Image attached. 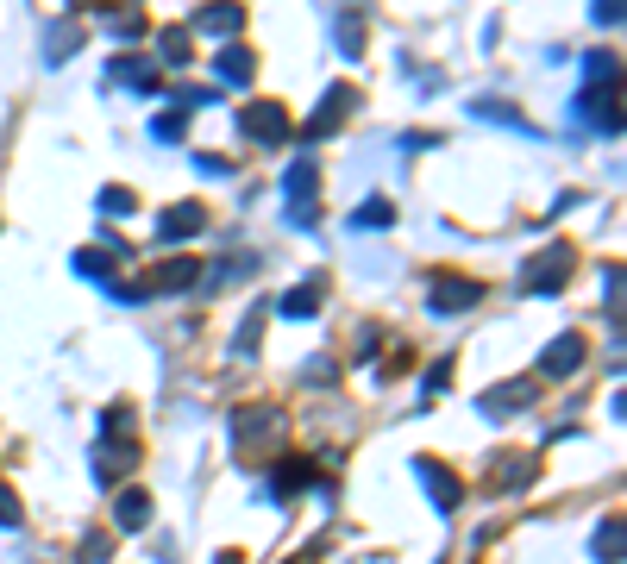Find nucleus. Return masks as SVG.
I'll return each mask as SVG.
<instances>
[{"label": "nucleus", "mask_w": 627, "mask_h": 564, "mask_svg": "<svg viewBox=\"0 0 627 564\" xmlns=\"http://www.w3.org/2000/svg\"><path fill=\"white\" fill-rule=\"evenodd\" d=\"M565 276H571V251H540V257L527 264L521 289H527V295H546V289H559Z\"/></svg>", "instance_id": "obj_1"}, {"label": "nucleus", "mask_w": 627, "mask_h": 564, "mask_svg": "<svg viewBox=\"0 0 627 564\" xmlns=\"http://www.w3.org/2000/svg\"><path fill=\"white\" fill-rule=\"evenodd\" d=\"M245 132L258 138V145H283L289 138V113L276 101H258V107H245Z\"/></svg>", "instance_id": "obj_2"}, {"label": "nucleus", "mask_w": 627, "mask_h": 564, "mask_svg": "<svg viewBox=\"0 0 627 564\" xmlns=\"http://www.w3.org/2000/svg\"><path fill=\"white\" fill-rule=\"evenodd\" d=\"M345 107H352V94H345V88H327V107H320L314 120L301 126V138H327V132H333V126L345 120Z\"/></svg>", "instance_id": "obj_3"}, {"label": "nucleus", "mask_w": 627, "mask_h": 564, "mask_svg": "<svg viewBox=\"0 0 627 564\" xmlns=\"http://www.w3.org/2000/svg\"><path fill=\"white\" fill-rule=\"evenodd\" d=\"M471 301H477V282H433V301H427V308L433 314H458V308H471Z\"/></svg>", "instance_id": "obj_4"}, {"label": "nucleus", "mask_w": 627, "mask_h": 564, "mask_svg": "<svg viewBox=\"0 0 627 564\" xmlns=\"http://www.w3.org/2000/svg\"><path fill=\"white\" fill-rule=\"evenodd\" d=\"M414 477H421V483L433 489V508H458V477H446V470H439L433 458L414 464Z\"/></svg>", "instance_id": "obj_5"}, {"label": "nucleus", "mask_w": 627, "mask_h": 564, "mask_svg": "<svg viewBox=\"0 0 627 564\" xmlns=\"http://www.w3.org/2000/svg\"><path fill=\"white\" fill-rule=\"evenodd\" d=\"M577 364H584V339H559V345H546V358H540L546 376H571Z\"/></svg>", "instance_id": "obj_6"}, {"label": "nucleus", "mask_w": 627, "mask_h": 564, "mask_svg": "<svg viewBox=\"0 0 627 564\" xmlns=\"http://www.w3.org/2000/svg\"><path fill=\"white\" fill-rule=\"evenodd\" d=\"M201 226H207V220H201V207H170V214L157 220V239L170 245V239H189V232H201Z\"/></svg>", "instance_id": "obj_7"}, {"label": "nucleus", "mask_w": 627, "mask_h": 564, "mask_svg": "<svg viewBox=\"0 0 627 564\" xmlns=\"http://www.w3.org/2000/svg\"><path fill=\"white\" fill-rule=\"evenodd\" d=\"M195 26H201V32H214V38H226V32H239V26H245V13L232 7V0H220V7H207Z\"/></svg>", "instance_id": "obj_8"}, {"label": "nucleus", "mask_w": 627, "mask_h": 564, "mask_svg": "<svg viewBox=\"0 0 627 564\" xmlns=\"http://www.w3.org/2000/svg\"><path fill=\"white\" fill-rule=\"evenodd\" d=\"M113 76L132 82V88H157V63L151 57H120V63H113Z\"/></svg>", "instance_id": "obj_9"}, {"label": "nucleus", "mask_w": 627, "mask_h": 564, "mask_svg": "<svg viewBox=\"0 0 627 564\" xmlns=\"http://www.w3.org/2000/svg\"><path fill=\"white\" fill-rule=\"evenodd\" d=\"M151 521V496H145V489H126V496H120V527H145Z\"/></svg>", "instance_id": "obj_10"}, {"label": "nucleus", "mask_w": 627, "mask_h": 564, "mask_svg": "<svg viewBox=\"0 0 627 564\" xmlns=\"http://www.w3.org/2000/svg\"><path fill=\"white\" fill-rule=\"evenodd\" d=\"M214 69H220V76H226V82H251V57L239 51V44H226V51H220V63H214Z\"/></svg>", "instance_id": "obj_11"}, {"label": "nucleus", "mask_w": 627, "mask_h": 564, "mask_svg": "<svg viewBox=\"0 0 627 564\" xmlns=\"http://www.w3.org/2000/svg\"><path fill=\"white\" fill-rule=\"evenodd\" d=\"M389 214H396L389 201H364L358 214H352V226H389Z\"/></svg>", "instance_id": "obj_12"}, {"label": "nucleus", "mask_w": 627, "mask_h": 564, "mask_svg": "<svg viewBox=\"0 0 627 564\" xmlns=\"http://www.w3.org/2000/svg\"><path fill=\"white\" fill-rule=\"evenodd\" d=\"M301 483H308V464H283L276 470V496H295Z\"/></svg>", "instance_id": "obj_13"}, {"label": "nucleus", "mask_w": 627, "mask_h": 564, "mask_svg": "<svg viewBox=\"0 0 627 564\" xmlns=\"http://www.w3.org/2000/svg\"><path fill=\"white\" fill-rule=\"evenodd\" d=\"M314 308H320L314 289H289V301H283V314H295V320H301V314H314Z\"/></svg>", "instance_id": "obj_14"}, {"label": "nucleus", "mask_w": 627, "mask_h": 564, "mask_svg": "<svg viewBox=\"0 0 627 564\" xmlns=\"http://www.w3.org/2000/svg\"><path fill=\"white\" fill-rule=\"evenodd\" d=\"M164 63H189V38L182 32H164Z\"/></svg>", "instance_id": "obj_15"}, {"label": "nucleus", "mask_w": 627, "mask_h": 564, "mask_svg": "<svg viewBox=\"0 0 627 564\" xmlns=\"http://www.w3.org/2000/svg\"><path fill=\"white\" fill-rule=\"evenodd\" d=\"M101 207H107V214H132V195H126V188H107Z\"/></svg>", "instance_id": "obj_16"}, {"label": "nucleus", "mask_w": 627, "mask_h": 564, "mask_svg": "<svg viewBox=\"0 0 627 564\" xmlns=\"http://www.w3.org/2000/svg\"><path fill=\"white\" fill-rule=\"evenodd\" d=\"M0 527H19V502L7 496V489H0Z\"/></svg>", "instance_id": "obj_17"}, {"label": "nucleus", "mask_w": 627, "mask_h": 564, "mask_svg": "<svg viewBox=\"0 0 627 564\" xmlns=\"http://www.w3.org/2000/svg\"><path fill=\"white\" fill-rule=\"evenodd\" d=\"M446 376H452V364H433V370H427V395L446 389Z\"/></svg>", "instance_id": "obj_18"}, {"label": "nucleus", "mask_w": 627, "mask_h": 564, "mask_svg": "<svg viewBox=\"0 0 627 564\" xmlns=\"http://www.w3.org/2000/svg\"><path fill=\"white\" fill-rule=\"evenodd\" d=\"M596 19H602V26H615V19H621V0H596Z\"/></svg>", "instance_id": "obj_19"}]
</instances>
